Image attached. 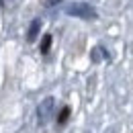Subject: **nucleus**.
Wrapping results in <instances>:
<instances>
[{
	"mask_svg": "<svg viewBox=\"0 0 133 133\" xmlns=\"http://www.w3.org/2000/svg\"><path fill=\"white\" fill-rule=\"evenodd\" d=\"M66 12L70 17L84 18V21H94V18L98 17L96 10L90 4H86V2H74V4H70V6H66Z\"/></svg>",
	"mask_w": 133,
	"mask_h": 133,
	"instance_id": "f257e3e1",
	"label": "nucleus"
},
{
	"mask_svg": "<svg viewBox=\"0 0 133 133\" xmlns=\"http://www.w3.org/2000/svg\"><path fill=\"white\" fill-rule=\"evenodd\" d=\"M51 109H53V98H45L41 104H39V109H37V115H39V121L41 123H45L47 119H49V115H51Z\"/></svg>",
	"mask_w": 133,
	"mask_h": 133,
	"instance_id": "f03ea898",
	"label": "nucleus"
},
{
	"mask_svg": "<svg viewBox=\"0 0 133 133\" xmlns=\"http://www.w3.org/2000/svg\"><path fill=\"white\" fill-rule=\"evenodd\" d=\"M39 31H41V21L35 18L33 23H31V27H29V31H27V41H35L37 35H39Z\"/></svg>",
	"mask_w": 133,
	"mask_h": 133,
	"instance_id": "7ed1b4c3",
	"label": "nucleus"
},
{
	"mask_svg": "<svg viewBox=\"0 0 133 133\" xmlns=\"http://www.w3.org/2000/svg\"><path fill=\"white\" fill-rule=\"evenodd\" d=\"M51 39H53V37H51L49 33L43 35V39H41V45H39V51H41V53H47V51H49V47H51Z\"/></svg>",
	"mask_w": 133,
	"mask_h": 133,
	"instance_id": "20e7f679",
	"label": "nucleus"
},
{
	"mask_svg": "<svg viewBox=\"0 0 133 133\" xmlns=\"http://www.w3.org/2000/svg\"><path fill=\"white\" fill-rule=\"evenodd\" d=\"M70 113H72V109H70V107H64V109L59 111V115H57V123H59V125H64L68 119H70Z\"/></svg>",
	"mask_w": 133,
	"mask_h": 133,
	"instance_id": "39448f33",
	"label": "nucleus"
},
{
	"mask_svg": "<svg viewBox=\"0 0 133 133\" xmlns=\"http://www.w3.org/2000/svg\"><path fill=\"white\" fill-rule=\"evenodd\" d=\"M59 2H64V0H43V6H47V8H51V6H57Z\"/></svg>",
	"mask_w": 133,
	"mask_h": 133,
	"instance_id": "423d86ee",
	"label": "nucleus"
}]
</instances>
